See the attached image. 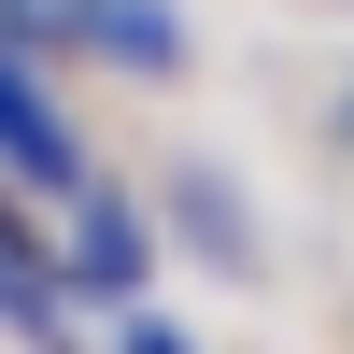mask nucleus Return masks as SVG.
<instances>
[{"label": "nucleus", "mask_w": 354, "mask_h": 354, "mask_svg": "<svg viewBox=\"0 0 354 354\" xmlns=\"http://www.w3.org/2000/svg\"><path fill=\"white\" fill-rule=\"evenodd\" d=\"M71 28H85V43H113V57H142V71L170 57V15H142V0H71Z\"/></svg>", "instance_id": "obj_4"}, {"label": "nucleus", "mask_w": 354, "mask_h": 354, "mask_svg": "<svg viewBox=\"0 0 354 354\" xmlns=\"http://www.w3.org/2000/svg\"><path fill=\"white\" fill-rule=\"evenodd\" d=\"M0 326H15V340H71V326H57V283L15 255V227H0Z\"/></svg>", "instance_id": "obj_3"}, {"label": "nucleus", "mask_w": 354, "mask_h": 354, "mask_svg": "<svg viewBox=\"0 0 354 354\" xmlns=\"http://www.w3.org/2000/svg\"><path fill=\"white\" fill-rule=\"evenodd\" d=\"M71 270L85 283H142V227L113 213V198H71Z\"/></svg>", "instance_id": "obj_2"}, {"label": "nucleus", "mask_w": 354, "mask_h": 354, "mask_svg": "<svg viewBox=\"0 0 354 354\" xmlns=\"http://www.w3.org/2000/svg\"><path fill=\"white\" fill-rule=\"evenodd\" d=\"M0 156H15L28 185H71V128H57V100L15 71V57H0Z\"/></svg>", "instance_id": "obj_1"}, {"label": "nucleus", "mask_w": 354, "mask_h": 354, "mask_svg": "<svg viewBox=\"0 0 354 354\" xmlns=\"http://www.w3.org/2000/svg\"><path fill=\"white\" fill-rule=\"evenodd\" d=\"M113 354H198V340H185V326H128Z\"/></svg>", "instance_id": "obj_5"}]
</instances>
